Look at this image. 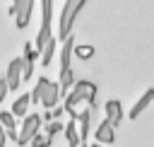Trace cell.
<instances>
[{
    "instance_id": "1",
    "label": "cell",
    "mask_w": 154,
    "mask_h": 147,
    "mask_svg": "<svg viewBox=\"0 0 154 147\" xmlns=\"http://www.w3.org/2000/svg\"><path fill=\"white\" fill-rule=\"evenodd\" d=\"M79 101H87V106H96V84L94 82H89V80H79V82H75L72 84V89H70V94H67V99H65V104H63V111H67V116H70V120H77V104Z\"/></svg>"
},
{
    "instance_id": "2",
    "label": "cell",
    "mask_w": 154,
    "mask_h": 147,
    "mask_svg": "<svg viewBox=\"0 0 154 147\" xmlns=\"http://www.w3.org/2000/svg\"><path fill=\"white\" fill-rule=\"evenodd\" d=\"M29 96H31L34 104H41L46 111H53V108H58L60 87H58V82H51L48 77H38V82H36V87Z\"/></svg>"
},
{
    "instance_id": "3",
    "label": "cell",
    "mask_w": 154,
    "mask_h": 147,
    "mask_svg": "<svg viewBox=\"0 0 154 147\" xmlns=\"http://www.w3.org/2000/svg\"><path fill=\"white\" fill-rule=\"evenodd\" d=\"M84 2H87V0H65V7H63V12H60V31H58L60 39L70 36L72 22H75V17H77V12L82 10Z\"/></svg>"
},
{
    "instance_id": "4",
    "label": "cell",
    "mask_w": 154,
    "mask_h": 147,
    "mask_svg": "<svg viewBox=\"0 0 154 147\" xmlns=\"http://www.w3.org/2000/svg\"><path fill=\"white\" fill-rule=\"evenodd\" d=\"M77 123H79V142H87V137L96 128V106H87L77 116Z\"/></svg>"
},
{
    "instance_id": "5",
    "label": "cell",
    "mask_w": 154,
    "mask_h": 147,
    "mask_svg": "<svg viewBox=\"0 0 154 147\" xmlns=\"http://www.w3.org/2000/svg\"><path fill=\"white\" fill-rule=\"evenodd\" d=\"M10 12L14 14V24L17 29H24L31 19V12H34V0H14V5L10 7Z\"/></svg>"
},
{
    "instance_id": "6",
    "label": "cell",
    "mask_w": 154,
    "mask_h": 147,
    "mask_svg": "<svg viewBox=\"0 0 154 147\" xmlns=\"http://www.w3.org/2000/svg\"><path fill=\"white\" fill-rule=\"evenodd\" d=\"M38 128H41V116H38V113L26 116V118L22 120V130H19V135H17V145H26V142L38 133Z\"/></svg>"
},
{
    "instance_id": "7",
    "label": "cell",
    "mask_w": 154,
    "mask_h": 147,
    "mask_svg": "<svg viewBox=\"0 0 154 147\" xmlns=\"http://www.w3.org/2000/svg\"><path fill=\"white\" fill-rule=\"evenodd\" d=\"M94 140H96V145H111V142H116V128L106 118L99 120L96 128H94Z\"/></svg>"
},
{
    "instance_id": "8",
    "label": "cell",
    "mask_w": 154,
    "mask_h": 147,
    "mask_svg": "<svg viewBox=\"0 0 154 147\" xmlns=\"http://www.w3.org/2000/svg\"><path fill=\"white\" fill-rule=\"evenodd\" d=\"M22 67H24V58H14L7 67V75H5V82H7V89H19V82H22Z\"/></svg>"
},
{
    "instance_id": "9",
    "label": "cell",
    "mask_w": 154,
    "mask_h": 147,
    "mask_svg": "<svg viewBox=\"0 0 154 147\" xmlns=\"http://www.w3.org/2000/svg\"><path fill=\"white\" fill-rule=\"evenodd\" d=\"M103 108H106V120H108L113 128H118L120 120H123V104H120L118 99H108Z\"/></svg>"
},
{
    "instance_id": "10",
    "label": "cell",
    "mask_w": 154,
    "mask_h": 147,
    "mask_svg": "<svg viewBox=\"0 0 154 147\" xmlns=\"http://www.w3.org/2000/svg\"><path fill=\"white\" fill-rule=\"evenodd\" d=\"M152 101H154V87H149V89H147V92H144V94H142V96H140V99L135 101V106L130 108V120L140 118V116L144 113V108H147V106H149Z\"/></svg>"
},
{
    "instance_id": "11",
    "label": "cell",
    "mask_w": 154,
    "mask_h": 147,
    "mask_svg": "<svg viewBox=\"0 0 154 147\" xmlns=\"http://www.w3.org/2000/svg\"><path fill=\"white\" fill-rule=\"evenodd\" d=\"M72 48H75V36H65L63 39V51H60V72L70 70V60H72Z\"/></svg>"
},
{
    "instance_id": "12",
    "label": "cell",
    "mask_w": 154,
    "mask_h": 147,
    "mask_svg": "<svg viewBox=\"0 0 154 147\" xmlns=\"http://www.w3.org/2000/svg\"><path fill=\"white\" fill-rule=\"evenodd\" d=\"M55 48H58V39H55V36H51V39L46 41V46L41 48V53H38L41 65H51V60H53V55H55Z\"/></svg>"
},
{
    "instance_id": "13",
    "label": "cell",
    "mask_w": 154,
    "mask_h": 147,
    "mask_svg": "<svg viewBox=\"0 0 154 147\" xmlns=\"http://www.w3.org/2000/svg\"><path fill=\"white\" fill-rule=\"evenodd\" d=\"M29 104H31V96H29V94H22V96H17V101H12V111H10V113H12L14 118H19V116L26 113Z\"/></svg>"
},
{
    "instance_id": "14",
    "label": "cell",
    "mask_w": 154,
    "mask_h": 147,
    "mask_svg": "<svg viewBox=\"0 0 154 147\" xmlns=\"http://www.w3.org/2000/svg\"><path fill=\"white\" fill-rule=\"evenodd\" d=\"M65 140H67V147H79V133H77V120H67L65 125Z\"/></svg>"
},
{
    "instance_id": "15",
    "label": "cell",
    "mask_w": 154,
    "mask_h": 147,
    "mask_svg": "<svg viewBox=\"0 0 154 147\" xmlns=\"http://www.w3.org/2000/svg\"><path fill=\"white\" fill-rule=\"evenodd\" d=\"M75 82H77V80H75L72 70H63V72H60V77H58V87H60V94H63V92H70Z\"/></svg>"
},
{
    "instance_id": "16",
    "label": "cell",
    "mask_w": 154,
    "mask_h": 147,
    "mask_svg": "<svg viewBox=\"0 0 154 147\" xmlns=\"http://www.w3.org/2000/svg\"><path fill=\"white\" fill-rule=\"evenodd\" d=\"M72 53H75L79 60H89V58L94 55V46H91V43H75Z\"/></svg>"
},
{
    "instance_id": "17",
    "label": "cell",
    "mask_w": 154,
    "mask_h": 147,
    "mask_svg": "<svg viewBox=\"0 0 154 147\" xmlns=\"http://www.w3.org/2000/svg\"><path fill=\"white\" fill-rule=\"evenodd\" d=\"M17 125V118L10 113V111H0V128H5L7 133H12Z\"/></svg>"
},
{
    "instance_id": "18",
    "label": "cell",
    "mask_w": 154,
    "mask_h": 147,
    "mask_svg": "<svg viewBox=\"0 0 154 147\" xmlns=\"http://www.w3.org/2000/svg\"><path fill=\"white\" fill-rule=\"evenodd\" d=\"M63 130H65L63 120H48V125H46V133H43V135H46L48 140H53V137H55V135H60Z\"/></svg>"
},
{
    "instance_id": "19",
    "label": "cell",
    "mask_w": 154,
    "mask_h": 147,
    "mask_svg": "<svg viewBox=\"0 0 154 147\" xmlns=\"http://www.w3.org/2000/svg\"><path fill=\"white\" fill-rule=\"evenodd\" d=\"M41 10H43V27H51V14H53V0H41Z\"/></svg>"
},
{
    "instance_id": "20",
    "label": "cell",
    "mask_w": 154,
    "mask_h": 147,
    "mask_svg": "<svg viewBox=\"0 0 154 147\" xmlns=\"http://www.w3.org/2000/svg\"><path fill=\"white\" fill-rule=\"evenodd\" d=\"M29 142H31V147H53V140H48V137L41 135V133H36Z\"/></svg>"
},
{
    "instance_id": "21",
    "label": "cell",
    "mask_w": 154,
    "mask_h": 147,
    "mask_svg": "<svg viewBox=\"0 0 154 147\" xmlns=\"http://www.w3.org/2000/svg\"><path fill=\"white\" fill-rule=\"evenodd\" d=\"M5 94H7V82H5V80H0V101L5 99Z\"/></svg>"
},
{
    "instance_id": "22",
    "label": "cell",
    "mask_w": 154,
    "mask_h": 147,
    "mask_svg": "<svg viewBox=\"0 0 154 147\" xmlns=\"http://www.w3.org/2000/svg\"><path fill=\"white\" fill-rule=\"evenodd\" d=\"M0 147H5V130L0 128Z\"/></svg>"
},
{
    "instance_id": "23",
    "label": "cell",
    "mask_w": 154,
    "mask_h": 147,
    "mask_svg": "<svg viewBox=\"0 0 154 147\" xmlns=\"http://www.w3.org/2000/svg\"><path fill=\"white\" fill-rule=\"evenodd\" d=\"M89 147H103V145H96V142H91V145H89Z\"/></svg>"
},
{
    "instance_id": "24",
    "label": "cell",
    "mask_w": 154,
    "mask_h": 147,
    "mask_svg": "<svg viewBox=\"0 0 154 147\" xmlns=\"http://www.w3.org/2000/svg\"><path fill=\"white\" fill-rule=\"evenodd\" d=\"M79 147H89V145H87V142H82V145H79Z\"/></svg>"
}]
</instances>
